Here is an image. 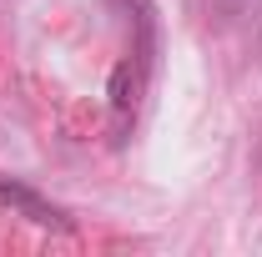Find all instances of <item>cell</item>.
<instances>
[{
	"label": "cell",
	"instance_id": "obj_1",
	"mask_svg": "<svg viewBox=\"0 0 262 257\" xmlns=\"http://www.w3.org/2000/svg\"><path fill=\"white\" fill-rule=\"evenodd\" d=\"M146 71H151V61H141L136 51H131L126 61H116V71H111L106 96H111V131H116V141L136 121V106H141V91H146Z\"/></svg>",
	"mask_w": 262,
	"mask_h": 257
},
{
	"label": "cell",
	"instance_id": "obj_2",
	"mask_svg": "<svg viewBox=\"0 0 262 257\" xmlns=\"http://www.w3.org/2000/svg\"><path fill=\"white\" fill-rule=\"evenodd\" d=\"M0 202L15 212V217H26V222L35 227H51V232H71V212L66 207H56L51 197H40L35 187H26V182H10V177H0Z\"/></svg>",
	"mask_w": 262,
	"mask_h": 257
},
{
	"label": "cell",
	"instance_id": "obj_3",
	"mask_svg": "<svg viewBox=\"0 0 262 257\" xmlns=\"http://www.w3.org/2000/svg\"><path fill=\"white\" fill-rule=\"evenodd\" d=\"M262 0H212V10L222 15V20H242V15H252Z\"/></svg>",
	"mask_w": 262,
	"mask_h": 257
}]
</instances>
